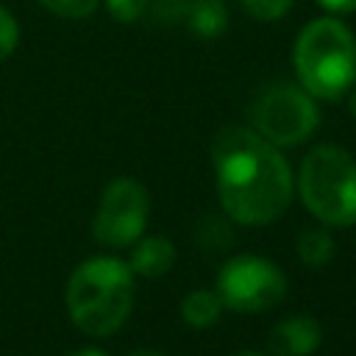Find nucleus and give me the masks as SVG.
<instances>
[{"mask_svg": "<svg viewBox=\"0 0 356 356\" xmlns=\"http://www.w3.org/2000/svg\"><path fill=\"white\" fill-rule=\"evenodd\" d=\"M211 164L222 211L242 225L278 220L292 200V170L281 150L245 125H225L211 139Z\"/></svg>", "mask_w": 356, "mask_h": 356, "instance_id": "nucleus-1", "label": "nucleus"}, {"mask_svg": "<svg viewBox=\"0 0 356 356\" xmlns=\"http://www.w3.org/2000/svg\"><path fill=\"white\" fill-rule=\"evenodd\" d=\"M136 284L128 261L92 256L81 261L67 281V312L75 328L89 337H111L131 314Z\"/></svg>", "mask_w": 356, "mask_h": 356, "instance_id": "nucleus-2", "label": "nucleus"}, {"mask_svg": "<svg viewBox=\"0 0 356 356\" xmlns=\"http://www.w3.org/2000/svg\"><path fill=\"white\" fill-rule=\"evenodd\" d=\"M292 64L314 100H339L356 83V36L334 14L317 17L300 28Z\"/></svg>", "mask_w": 356, "mask_h": 356, "instance_id": "nucleus-3", "label": "nucleus"}, {"mask_svg": "<svg viewBox=\"0 0 356 356\" xmlns=\"http://www.w3.org/2000/svg\"><path fill=\"white\" fill-rule=\"evenodd\" d=\"M298 192L320 222L331 228L356 225V159L339 145H314L298 172Z\"/></svg>", "mask_w": 356, "mask_h": 356, "instance_id": "nucleus-4", "label": "nucleus"}, {"mask_svg": "<svg viewBox=\"0 0 356 356\" xmlns=\"http://www.w3.org/2000/svg\"><path fill=\"white\" fill-rule=\"evenodd\" d=\"M250 128L275 147H295L306 142L320 125V108L314 97L295 83L267 86L250 106Z\"/></svg>", "mask_w": 356, "mask_h": 356, "instance_id": "nucleus-5", "label": "nucleus"}, {"mask_svg": "<svg viewBox=\"0 0 356 356\" xmlns=\"http://www.w3.org/2000/svg\"><path fill=\"white\" fill-rule=\"evenodd\" d=\"M214 292L220 295L222 306L234 312L256 314L284 300L286 275L275 261L253 256V253H242V256L228 259L220 267L214 278Z\"/></svg>", "mask_w": 356, "mask_h": 356, "instance_id": "nucleus-6", "label": "nucleus"}, {"mask_svg": "<svg viewBox=\"0 0 356 356\" xmlns=\"http://www.w3.org/2000/svg\"><path fill=\"white\" fill-rule=\"evenodd\" d=\"M150 214V197L147 189L128 175H120L106 184L95 220H92V234L100 245L106 248H128L134 245Z\"/></svg>", "mask_w": 356, "mask_h": 356, "instance_id": "nucleus-7", "label": "nucleus"}, {"mask_svg": "<svg viewBox=\"0 0 356 356\" xmlns=\"http://www.w3.org/2000/svg\"><path fill=\"white\" fill-rule=\"evenodd\" d=\"M323 342V328L314 317H284L273 325L267 348L273 356H312Z\"/></svg>", "mask_w": 356, "mask_h": 356, "instance_id": "nucleus-8", "label": "nucleus"}, {"mask_svg": "<svg viewBox=\"0 0 356 356\" xmlns=\"http://www.w3.org/2000/svg\"><path fill=\"white\" fill-rule=\"evenodd\" d=\"M172 264H175V245L167 236H139L134 242V250L128 259V267L134 275L159 278L170 273Z\"/></svg>", "mask_w": 356, "mask_h": 356, "instance_id": "nucleus-9", "label": "nucleus"}, {"mask_svg": "<svg viewBox=\"0 0 356 356\" xmlns=\"http://www.w3.org/2000/svg\"><path fill=\"white\" fill-rule=\"evenodd\" d=\"M186 28L197 39H217L228 28V8L222 0H192L184 17Z\"/></svg>", "mask_w": 356, "mask_h": 356, "instance_id": "nucleus-10", "label": "nucleus"}, {"mask_svg": "<svg viewBox=\"0 0 356 356\" xmlns=\"http://www.w3.org/2000/svg\"><path fill=\"white\" fill-rule=\"evenodd\" d=\"M222 314V300L214 289H192L181 300V317L192 328H209L220 320Z\"/></svg>", "mask_w": 356, "mask_h": 356, "instance_id": "nucleus-11", "label": "nucleus"}, {"mask_svg": "<svg viewBox=\"0 0 356 356\" xmlns=\"http://www.w3.org/2000/svg\"><path fill=\"white\" fill-rule=\"evenodd\" d=\"M334 256V239L323 228H306L298 236V259L306 267H323Z\"/></svg>", "mask_w": 356, "mask_h": 356, "instance_id": "nucleus-12", "label": "nucleus"}, {"mask_svg": "<svg viewBox=\"0 0 356 356\" xmlns=\"http://www.w3.org/2000/svg\"><path fill=\"white\" fill-rule=\"evenodd\" d=\"M50 14L67 17V19H86L97 11L100 0H39Z\"/></svg>", "mask_w": 356, "mask_h": 356, "instance_id": "nucleus-13", "label": "nucleus"}, {"mask_svg": "<svg viewBox=\"0 0 356 356\" xmlns=\"http://www.w3.org/2000/svg\"><path fill=\"white\" fill-rule=\"evenodd\" d=\"M292 3H295V0H242L245 11H248L250 17H256V19H261V22H275V19H281V17L289 11Z\"/></svg>", "mask_w": 356, "mask_h": 356, "instance_id": "nucleus-14", "label": "nucleus"}, {"mask_svg": "<svg viewBox=\"0 0 356 356\" xmlns=\"http://www.w3.org/2000/svg\"><path fill=\"white\" fill-rule=\"evenodd\" d=\"M103 3L117 22H136L150 11V0H103Z\"/></svg>", "mask_w": 356, "mask_h": 356, "instance_id": "nucleus-15", "label": "nucleus"}, {"mask_svg": "<svg viewBox=\"0 0 356 356\" xmlns=\"http://www.w3.org/2000/svg\"><path fill=\"white\" fill-rule=\"evenodd\" d=\"M189 3L192 0H150V11L159 25H175V22H184Z\"/></svg>", "mask_w": 356, "mask_h": 356, "instance_id": "nucleus-16", "label": "nucleus"}, {"mask_svg": "<svg viewBox=\"0 0 356 356\" xmlns=\"http://www.w3.org/2000/svg\"><path fill=\"white\" fill-rule=\"evenodd\" d=\"M19 44V25L14 19V14L0 6V61H6Z\"/></svg>", "mask_w": 356, "mask_h": 356, "instance_id": "nucleus-17", "label": "nucleus"}, {"mask_svg": "<svg viewBox=\"0 0 356 356\" xmlns=\"http://www.w3.org/2000/svg\"><path fill=\"white\" fill-rule=\"evenodd\" d=\"M325 11H331V14H350V11H356V0H317Z\"/></svg>", "mask_w": 356, "mask_h": 356, "instance_id": "nucleus-18", "label": "nucleus"}, {"mask_svg": "<svg viewBox=\"0 0 356 356\" xmlns=\"http://www.w3.org/2000/svg\"><path fill=\"white\" fill-rule=\"evenodd\" d=\"M64 356H108V353L100 350V348H78V350H70Z\"/></svg>", "mask_w": 356, "mask_h": 356, "instance_id": "nucleus-19", "label": "nucleus"}, {"mask_svg": "<svg viewBox=\"0 0 356 356\" xmlns=\"http://www.w3.org/2000/svg\"><path fill=\"white\" fill-rule=\"evenodd\" d=\"M128 356H167V353H161L156 348H139V350H131Z\"/></svg>", "mask_w": 356, "mask_h": 356, "instance_id": "nucleus-20", "label": "nucleus"}, {"mask_svg": "<svg viewBox=\"0 0 356 356\" xmlns=\"http://www.w3.org/2000/svg\"><path fill=\"white\" fill-rule=\"evenodd\" d=\"M348 92H350V97H348V106H350V111L356 114V83H353V86H350Z\"/></svg>", "mask_w": 356, "mask_h": 356, "instance_id": "nucleus-21", "label": "nucleus"}, {"mask_svg": "<svg viewBox=\"0 0 356 356\" xmlns=\"http://www.w3.org/2000/svg\"><path fill=\"white\" fill-rule=\"evenodd\" d=\"M231 356H264V353H256V350H239V353H231Z\"/></svg>", "mask_w": 356, "mask_h": 356, "instance_id": "nucleus-22", "label": "nucleus"}]
</instances>
